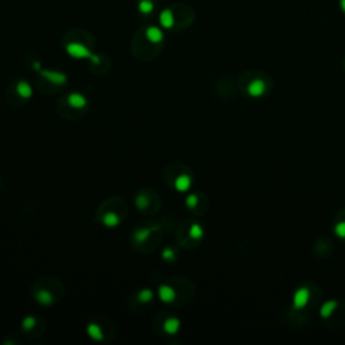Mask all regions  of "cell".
<instances>
[{"instance_id": "6da1fadb", "label": "cell", "mask_w": 345, "mask_h": 345, "mask_svg": "<svg viewBox=\"0 0 345 345\" xmlns=\"http://www.w3.org/2000/svg\"><path fill=\"white\" fill-rule=\"evenodd\" d=\"M194 19V12L187 4L177 3L169 5L159 14V23L163 29L182 30L190 26Z\"/></svg>"}, {"instance_id": "7a4b0ae2", "label": "cell", "mask_w": 345, "mask_h": 345, "mask_svg": "<svg viewBox=\"0 0 345 345\" xmlns=\"http://www.w3.org/2000/svg\"><path fill=\"white\" fill-rule=\"evenodd\" d=\"M66 43H65V50L66 53L73 58H88L93 65H100L101 63V57L99 54H95L92 52L91 49L86 46L85 43L81 42V41H76L74 38H67Z\"/></svg>"}, {"instance_id": "3957f363", "label": "cell", "mask_w": 345, "mask_h": 345, "mask_svg": "<svg viewBox=\"0 0 345 345\" xmlns=\"http://www.w3.org/2000/svg\"><path fill=\"white\" fill-rule=\"evenodd\" d=\"M136 7L140 15L146 18H151L157 12V0H138Z\"/></svg>"}, {"instance_id": "277c9868", "label": "cell", "mask_w": 345, "mask_h": 345, "mask_svg": "<svg viewBox=\"0 0 345 345\" xmlns=\"http://www.w3.org/2000/svg\"><path fill=\"white\" fill-rule=\"evenodd\" d=\"M41 76L56 85H63L67 81L66 74L62 72H57V70H41Z\"/></svg>"}, {"instance_id": "5b68a950", "label": "cell", "mask_w": 345, "mask_h": 345, "mask_svg": "<svg viewBox=\"0 0 345 345\" xmlns=\"http://www.w3.org/2000/svg\"><path fill=\"white\" fill-rule=\"evenodd\" d=\"M309 298H310V291L307 290L306 288H298L295 294H294V307L295 309H302V307L306 306V303L309 302Z\"/></svg>"}, {"instance_id": "8992f818", "label": "cell", "mask_w": 345, "mask_h": 345, "mask_svg": "<svg viewBox=\"0 0 345 345\" xmlns=\"http://www.w3.org/2000/svg\"><path fill=\"white\" fill-rule=\"evenodd\" d=\"M67 101H69L70 107H73L74 110H81V108H85L86 104H88L86 97L84 96V95H81V93H77V92L70 93V95L67 96Z\"/></svg>"}, {"instance_id": "52a82bcc", "label": "cell", "mask_w": 345, "mask_h": 345, "mask_svg": "<svg viewBox=\"0 0 345 345\" xmlns=\"http://www.w3.org/2000/svg\"><path fill=\"white\" fill-rule=\"evenodd\" d=\"M264 91H266V84H264L263 80H260V78H256V80H254V81L248 85V93L251 96H262L264 93Z\"/></svg>"}, {"instance_id": "ba28073f", "label": "cell", "mask_w": 345, "mask_h": 345, "mask_svg": "<svg viewBox=\"0 0 345 345\" xmlns=\"http://www.w3.org/2000/svg\"><path fill=\"white\" fill-rule=\"evenodd\" d=\"M159 298L162 299L163 302L166 303H172L174 299H175V291L172 286H168V285H162L158 290Z\"/></svg>"}, {"instance_id": "9c48e42d", "label": "cell", "mask_w": 345, "mask_h": 345, "mask_svg": "<svg viewBox=\"0 0 345 345\" xmlns=\"http://www.w3.org/2000/svg\"><path fill=\"white\" fill-rule=\"evenodd\" d=\"M16 92L23 99H30V97L33 96V88H31L29 82L23 81V80L16 84Z\"/></svg>"}, {"instance_id": "30bf717a", "label": "cell", "mask_w": 345, "mask_h": 345, "mask_svg": "<svg viewBox=\"0 0 345 345\" xmlns=\"http://www.w3.org/2000/svg\"><path fill=\"white\" fill-rule=\"evenodd\" d=\"M103 224L108 228H115L120 224V217L115 212H108L103 216Z\"/></svg>"}, {"instance_id": "8fae6325", "label": "cell", "mask_w": 345, "mask_h": 345, "mask_svg": "<svg viewBox=\"0 0 345 345\" xmlns=\"http://www.w3.org/2000/svg\"><path fill=\"white\" fill-rule=\"evenodd\" d=\"M190 185H192V179H190V177L186 175V174L179 175V177L175 179V182H174V186H175V189L179 190V192H186L187 189L190 187Z\"/></svg>"}, {"instance_id": "7c38bea8", "label": "cell", "mask_w": 345, "mask_h": 345, "mask_svg": "<svg viewBox=\"0 0 345 345\" xmlns=\"http://www.w3.org/2000/svg\"><path fill=\"white\" fill-rule=\"evenodd\" d=\"M179 329V320L178 318H174V317H170L168 318L165 324H163V331L169 333V335H175Z\"/></svg>"}, {"instance_id": "4fadbf2b", "label": "cell", "mask_w": 345, "mask_h": 345, "mask_svg": "<svg viewBox=\"0 0 345 345\" xmlns=\"http://www.w3.org/2000/svg\"><path fill=\"white\" fill-rule=\"evenodd\" d=\"M35 298H37V301H38L41 305H43V306H49V305H52L54 301L52 292L48 291V290H39V291L37 292Z\"/></svg>"}, {"instance_id": "5bb4252c", "label": "cell", "mask_w": 345, "mask_h": 345, "mask_svg": "<svg viewBox=\"0 0 345 345\" xmlns=\"http://www.w3.org/2000/svg\"><path fill=\"white\" fill-rule=\"evenodd\" d=\"M86 331H88V335L91 336L93 340H103V331H101L100 326L96 325V324H89Z\"/></svg>"}, {"instance_id": "9a60e30c", "label": "cell", "mask_w": 345, "mask_h": 345, "mask_svg": "<svg viewBox=\"0 0 345 345\" xmlns=\"http://www.w3.org/2000/svg\"><path fill=\"white\" fill-rule=\"evenodd\" d=\"M336 306H337V302L336 301H329L324 303L321 307V317L324 318H328V317L332 316V313L335 312Z\"/></svg>"}, {"instance_id": "2e32d148", "label": "cell", "mask_w": 345, "mask_h": 345, "mask_svg": "<svg viewBox=\"0 0 345 345\" xmlns=\"http://www.w3.org/2000/svg\"><path fill=\"white\" fill-rule=\"evenodd\" d=\"M150 233H151V230L150 228H143V230H139L135 232V241L138 243V244H142V243H144L146 240L150 237Z\"/></svg>"}, {"instance_id": "e0dca14e", "label": "cell", "mask_w": 345, "mask_h": 345, "mask_svg": "<svg viewBox=\"0 0 345 345\" xmlns=\"http://www.w3.org/2000/svg\"><path fill=\"white\" fill-rule=\"evenodd\" d=\"M154 292L150 290V288H143L140 290L139 294H138V298H139L140 302H150L153 299Z\"/></svg>"}, {"instance_id": "ac0fdd59", "label": "cell", "mask_w": 345, "mask_h": 345, "mask_svg": "<svg viewBox=\"0 0 345 345\" xmlns=\"http://www.w3.org/2000/svg\"><path fill=\"white\" fill-rule=\"evenodd\" d=\"M190 237H193V239H201L202 235H204V232H202V228L198 224H194V226H192V228H190Z\"/></svg>"}, {"instance_id": "d6986e66", "label": "cell", "mask_w": 345, "mask_h": 345, "mask_svg": "<svg viewBox=\"0 0 345 345\" xmlns=\"http://www.w3.org/2000/svg\"><path fill=\"white\" fill-rule=\"evenodd\" d=\"M136 206L139 208L140 211L146 209V208L149 206V200H147V197L144 196V194H139V196L136 197Z\"/></svg>"}, {"instance_id": "ffe728a7", "label": "cell", "mask_w": 345, "mask_h": 345, "mask_svg": "<svg viewBox=\"0 0 345 345\" xmlns=\"http://www.w3.org/2000/svg\"><path fill=\"white\" fill-rule=\"evenodd\" d=\"M34 326H35V318L34 317H26L22 321V328L24 331H30V329H33Z\"/></svg>"}, {"instance_id": "44dd1931", "label": "cell", "mask_w": 345, "mask_h": 345, "mask_svg": "<svg viewBox=\"0 0 345 345\" xmlns=\"http://www.w3.org/2000/svg\"><path fill=\"white\" fill-rule=\"evenodd\" d=\"M336 235L340 236V237H345V221H341L337 226L335 227Z\"/></svg>"}, {"instance_id": "7402d4cb", "label": "cell", "mask_w": 345, "mask_h": 345, "mask_svg": "<svg viewBox=\"0 0 345 345\" xmlns=\"http://www.w3.org/2000/svg\"><path fill=\"white\" fill-rule=\"evenodd\" d=\"M163 259L165 260H169V262H172L174 260V258H175V255H174V251H172V248H166L165 251H163L162 254Z\"/></svg>"}, {"instance_id": "603a6c76", "label": "cell", "mask_w": 345, "mask_h": 345, "mask_svg": "<svg viewBox=\"0 0 345 345\" xmlns=\"http://www.w3.org/2000/svg\"><path fill=\"white\" fill-rule=\"evenodd\" d=\"M197 202H198V197H197L196 194H190V196L186 198V205L189 206V208H194V206L197 205Z\"/></svg>"}, {"instance_id": "cb8c5ba5", "label": "cell", "mask_w": 345, "mask_h": 345, "mask_svg": "<svg viewBox=\"0 0 345 345\" xmlns=\"http://www.w3.org/2000/svg\"><path fill=\"white\" fill-rule=\"evenodd\" d=\"M340 7L341 10H343V12L345 14V0H340Z\"/></svg>"}]
</instances>
